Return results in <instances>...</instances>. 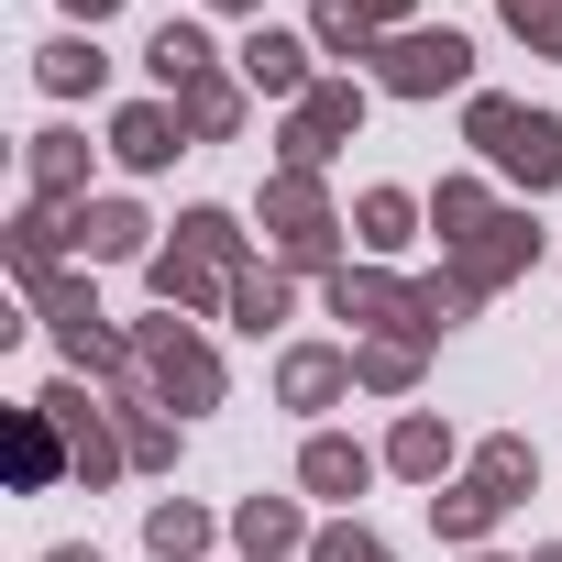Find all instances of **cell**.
I'll use <instances>...</instances> for the list:
<instances>
[{"mask_svg": "<svg viewBox=\"0 0 562 562\" xmlns=\"http://www.w3.org/2000/svg\"><path fill=\"white\" fill-rule=\"evenodd\" d=\"M45 408H56V419H67V430H78V474H89V485H100V474H111V441H100V430H89V408H78V386H56V397H45Z\"/></svg>", "mask_w": 562, "mask_h": 562, "instance_id": "cell-21", "label": "cell"}, {"mask_svg": "<svg viewBox=\"0 0 562 562\" xmlns=\"http://www.w3.org/2000/svg\"><path fill=\"white\" fill-rule=\"evenodd\" d=\"M232 529H243V551H288V540H299V507H288V496H254Z\"/></svg>", "mask_w": 562, "mask_h": 562, "instance_id": "cell-17", "label": "cell"}, {"mask_svg": "<svg viewBox=\"0 0 562 562\" xmlns=\"http://www.w3.org/2000/svg\"><path fill=\"white\" fill-rule=\"evenodd\" d=\"M243 78H254V89H310V45H299V34H254V45H243Z\"/></svg>", "mask_w": 562, "mask_h": 562, "instance_id": "cell-10", "label": "cell"}, {"mask_svg": "<svg viewBox=\"0 0 562 562\" xmlns=\"http://www.w3.org/2000/svg\"><path fill=\"white\" fill-rule=\"evenodd\" d=\"M78 243H89L100 265H122V254H144V221H133L122 199H100V210H78Z\"/></svg>", "mask_w": 562, "mask_h": 562, "instance_id": "cell-14", "label": "cell"}, {"mask_svg": "<svg viewBox=\"0 0 562 562\" xmlns=\"http://www.w3.org/2000/svg\"><path fill=\"white\" fill-rule=\"evenodd\" d=\"M463 133H474V155H485V166H507L518 188H562V122H551V111L474 100V111H463Z\"/></svg>", "mask_w": 562, "mask_h": 562, "instance_id": "cell-1", "label": "cell"}, {"mask_svg": "<svg viewBox=\"0 0 562 562\" xmlns=\"http://www.w3.org/2000/svg\"><path fill=\"white\" fill-rule=\"evenodd\" d=\"M408 0H321V45H375Z\"/></svg>", "mask_w": 562, "mask_h": 562, "instance_id": "cell-13", "label": "cell"}, {"mask_svg": "<svg viewBox=\"0 0 562 562\" xmlns=\"http://www.w3.org/2000/svg\"><path fill=\"white\" fill-rule=\"evenodd\" d=\"M232 78H188V133H232Z\"/></svg>", "mask_w": 562, "mask_h": 562, "instance_id": "cell-24", "label": "cell"}, {"mask_svg": "<svg viewBox=\"0 0 562 562\" xmlns=\"http://www.w3.org/2000/svg\"><path fill=\"white\" fill-rule=\"evenodd\" d=\"M67 12H78V23H100V12H111V0H67Z\"/></svg>", "mask_w": 562, "mask_h": 562, "instance_id": "cell-31", "label": "cell"}, {"mask_svg": "<svg viewBox=\"0 0 562 562\" xmlns=\"http://www.w3.org/2000/svg\"><path fill=\"white\" fill-rule=\"evenodd\" d=\"M540 562H562V551H540Z\"/></svg>", "mask_w": 562, "mask_h": 562, "instance_id": "cell-34", "label": "cell"}, {"mask_svg": "<svg viewBox=\"0 0 562 562\" xmlns=\"http://www.w3.org/2000/svg\"><path fill=\"white\" fill-rule=\"evenodd\" d=\"M111 144H122V166H166V155L188 144V122H177V111H122Z\"/></svg>", "mask_w": 562, "mask_h": 562, "instance_id": "cell-11", "label": "cell"}, {"mask_svg": "<svg viewBox=\"0 0 562 562\" xmlns=\"http://www.w3.org/2000/svg\"><path fill=\"white\" fill-rule=\"evenodd\" d=\"M507 23H518L540 56H562V0H507Z\"/></svg>", "mask_w": 562, "mask_h": 562, "instance_id": "cell-28", "label": "cell"}, {"mask_svg": "<svg viewBox=\"0 0 562 562\" xmlns=\"http://www.w3.org/2000/svg\"><path fill=\"white\" fill-rule=\"evenodd\" d=\"M144 364H155V386H166L177 408H210V397H221V364H210L177 321H155V331H144Z\"/></svg>", "mask_w": 562, "mask_h": 562, "instance_id": "cell-5", "label": "cell"}, {"mask_svg": "<svg viewBox=\"0 0 562 562\" xmlns=\"http://www.w3.org/2000/svg\"><path fill=\"white\" fill-rule=\"evenodd\" d=\"M232 321H243V331L288 321V276H243V288H232Z\"/></svg>", "mask_w": 562, "mask_h": 562, "instance_id": "cell-23", "label": "cell"}, {"mask_svg": "<svg viewBox=\"0 0 562 562\" xmlns=\"http://www.w3.org/2000/svg\"><path fill=\"white\" fill-rule=\"evenodd\" d=\"M430 518H441V529H452V540H485V529H496V518H507V496H496V485H485V474H463V485H452V496H430Z\"/></svg>", "mask_w": 562, "mask_h": 562, "instance_id": "cell-9", "label": "cell"}, {"mask_svg": "<svg viewBox=\"0 0 562 562\" xmlns=\"http://www.w3.org/2000/svg\"><path fill=\"white\" fill-rule=\"evenodd\" d=\"M34 177H45V188H67V177H78V144H67V133H45V144H34Z\"/></svg>", "mask_w": 562, "mask_h": 562, "instance_id": "cell-30", "label": "cell"}, {"mask_svg": "<svg viewBox=\"0 0 562 562\" xmlns=\"http://www.w3.org/2000/svg\"><path fill=\"white\" fill-rule=\"evenodd\" d=\"M529 243H540V232H529L518 210H496V221H485L474 243H452V254H463V265H452V288H463V299H485V288H507V276L529 265Z\"/></svg>", "mask_w": 562, "mask_h": 562, "instance_id": "cell-4", "label": "cell"}, {"mask_svg": "<svg viewBox=\"0 0 562 562\" xmlns=\"http://www.w3.org/2000/svg\"><path fill=\"white\" fill-rule=\"evenodd\" d=\"M310 562H386V540H364V529H321Z\"/></svg>", "mask_w": 562, "mask_h": 562, "instance_id": "cell-29", "label": "cell"}, {"mask_svg": "<svg viewBox=\"0 0 562 562\" xmlns=\"http://www.w3.org/2000/svg\"><path fill=\"white\" fill-rule=\"evenodd\" d=\"M342 386H353V364H342V353H321V342H310V353H288V408H331Z\"/></svg>", "mask_w": 562, "mask_h": 562, "instance_id": "cell-12", "label": "cell"}, {"mask_svg": "<svg viewBox=\"0 0 562 562\" xmlns=\"http://www.w3.org/2000/svg\"><path fill=\"white\" fill-rule=\"evenodd\" d=\"M375 67H386L397 100H430V89H463V78H474V45H463V34H397Z\"/></svg>", "mask_w": 562, "mask_h": 562, "instance_id": "cell-3", "label": "cell"}, {"mask_svg": "<svg viewBox=\"0 0 562 562\" xmlns=\"http://www.w3.org/2000/svg\"><path fill=\"white\" fill-rule=\"evenodd\" d=\"M232 254H243V232H232L221 210H188V221H177V254H155V299H166V310L210 299V276H221Z\"/></svg>", "mask_w": 562, "mask_h": 562, "instance_id": "cell-2", "label": "cell"}, {"mask_svg": "<svg viewBox=\"0 0 562 562\" xmlns=\"http://www.w3.org/2000/svg\"><path fill=\"white\" fill-rule=\"evenodd\" d=\"M155 78H166V89H188V78H210V45H199L188 23H166V34H155Z\"/></svg>", "mask_w": 562, "mask_h": 562, "instance_id": "cell-18", "label": "cell"}, {"mask_svg": "<svg viewBox=\"0 0 562 562\" xmlns=\"http://www.w3.org/2000/svg\"><path fill=\"white\" fill-rule=\"evenodd\" d=\"M353 375L364 386H408L419 375V342H375V353H353Z\"/></svg>", "mask_w": 562, "mask_h": 562, "instance_id": "cell-26", "label": "cell"}, {"mask_svg": "<svg viewBox=\"0 0 562 562\" xmlns=\"http://www.w3.org/2000/svg\"><path fill=\"white\" fill-rule=\"evenodd\" d=\"M12 463H23V485H45V474H56V441H45V408H23V430H12Z\"/></svg>", "mask_w": 562, "mask_h": 562, "instance_id": "cell-27", "label": "cell"}, {"mask_svg": "<svg viewBox=\"0 0 562 562\" xmlns=\"http://www.w3.org/2000/svg\"><path fill=\"white\" fill-rule=\"evenodd\" d=\"M265 221H276V243H288V265H321L331 254V210H321L310 177H276L265 188Z\"/></svg>", "mask_w": 562, "mask_h": 562, "instance_id": "cell-6", "label": "cell"}, {"mask_svg": "<svg viewBox=\"0 0 562 562\" xmlns=\"http://www.w3.org/2000/svg\"><path fill=\"white\" fill-rule=\"evenodd\" d=\"M299 474H310V485H321V496H364V474H375V452H364V441H331V430H321V441H310V463H299Z\"/></svg>", "mask_w": 562, "mask_h": 562, "instance_id": "cell-8", "label": "cell"}, {"mask_svg": "<svg viewBox=\"0 0 562 562\" xmlns=\"http://www.w3.org/2000/svg\"><path fill=\"white\" fill-rule=\"evenodd\" d=\"M221 12H243V0H221Z\"/></svg>", "mask_w": 562, "mask_h": 562, "instance_id": "cell-33", "label": "cell"}, {"mask_svg": "<svg viewBox=\"0 0 562 562\" xmlns=\"http://www.w3.org/2000/svg\"><path fill=\"white\" fill-rule=\"evenodd\" d=\"M386 463H397V474H441V463H452V430H441V419H397Z\"/></svg>", "mask_w": 562, "mask_h": 562, "instance_id": "cell-15", "label": "cell"}, {"mask_svg": "<svg viewBox=\"0 0 562 562\" xmlns=\"http://www.w3.org/2000/svg\"><path fill=\"white\" fill-rule=\"evenodd\" d=\"M45 562H100V551H45Z\"/></svg>", "mask_w": 562, "mask_h": 562, "instance_id": "cell-32", "label": "cell"}, {"mask_svg": "<svg viewBox=\"0 0 562 562\" xmlns=\"http://www.w3.org/2000/svg\"><path fill=\"white\" fill-rule=\"evenodd\" d=\"M45 89H100V56L67 34V45H45Z\"/></svg>", "mask_w": 562, "mask_h": 562, "instance_id": "cell-25", "label": "cell"}, {"mask_svg": "<svg viewBox=\"0 0 562 562\" xmlns=\"http://www.w3.org/2000/svg\"><path fill=\"white\" fill-rule=\"evenodd\" d=\"M353 111H364L353 89H310V100H299V133H288V177H310V166L353 133Z\"/></svg>", "mask_w": 562, "mask_h": 562, "instance_id": "cell-7", "label": "cell"}, {"mask_svg": "<svg viewBox=\"0 0 562 562\" xmlns=\"http://www.w3.org/2000/svg\"><path fill=\"white\" fill-rule=\"evenodd\" d=\"M144 540H155L166 562H188V551L210 540V518H199V507H155V518H144Z\"/></svg>", "mask_w": 562, "mask_h": 562, "instance_id": "cell-22", "label": "cell"}, {"mask_svg": "<svg viewBox=\"0 0 562 562\" xmlns=\"http://www.w3.org/2000/svg\"><path fill=\"white\" fill-rule=\"evenodd\" d=\"M430 221H441V243H474V232H485L496 210H485V188H474V177H452V188L430 199Z\"/></svg>", "mask_w": 562, "mask_h": 562, "instance_id": "cell-16", "label": "cell"}, {"mask_svg": "<svg viewBox=\"0 0 562 562\" xmlns=\"http://www.w3.org/2000/svg\"><path fill=\"white\" fill-rule=\"evenodd\" d=\"M474 474H485V485H496V496L518 507V485L540 474V452H529V441H485V452H474Z\"/></svg>", "mask_w": 562, "mask_h": 562, "instance_id": "cell-20", "label": "cell"}, {"mask_svg": "<svg viewBox=\"0 0 562 562\" xmlns=\"http://www.w3.org/2000/svg\"><path fill=\"white\" fill-rule=\"evenodd\" d=\"M353 221H364V243H375V254H397V243H408V221H419V210H408V199H397V188H364V210H353Z\"/></svg>", "mask_w": 562, "mask_h": 562, "instance_id": "cell-19", "label": "cell"}]
</instances>
